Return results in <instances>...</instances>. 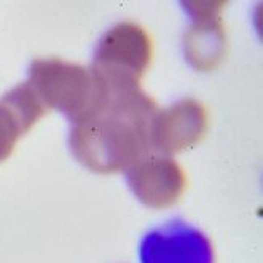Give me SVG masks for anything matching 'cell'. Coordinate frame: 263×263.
<instances>
[{
    "label": "cell",
    "instance_id": "obj_7",
    "mask_svg": "<svg viewBox=\"0 0 263 263\" xmlns=\"http://www.w3.org/2000/svg\"><path fill=\"white\" fill-rule=\"evenodd\" d=\"M193 24L183 37V51L190 66L196 70L217 67L227 53V35L220 13L225 2H183Z\"/></svg>",
    "mask_w": 263,
    "mask_h": 263
},
{
    "label": "cell",
    "instance_id": "obj_3",
    "mask_svg": "<svg viewBox=\"0 0 263 263\" xmlns=\"http://www.w3.org/2000/svg\"><path fill=\"white\" fill-rule=\"evenodd\" d=\"M153 56L148 32L136 23H120L109 29L98 43L95 69L110 92L141 89V82Z\"/></svg>",
    "mask_w": 263,
    "mask_h": 263
},
{
    "label": "cell",
    "instance_id": "obj_8",
    "mask_svg": "<svg viewBox=\"0 0 263 263\" xmlns=\"http://www.w3.org/2000/svg\"><path fill=\"white\" fill-rule=\"evenodd\" d=\"M45 112V105L27 82L0 98V161L10 157L20 137L32 128Z\"/></svg>",
    "mask_w": 263,
    "mask_h": 263
},
{
    "label": "cell",
    "instance_id": "obj_6",
    "mask_svg": "<svg viewBox=\"0 0 263 263\" xmlns=\"http://www.w3.org/2000/svg\"><path fill=\"white\" fill-rule=\"evenodd\" d=\"M128 183L142 204L155 209L174 206L185 192L183 169L161 153L148 152L128 169Z\"/></svg>",
    "mask_w": 263,
    "mask_h": 263
},
{
    "label": "cell",
    "instance_id": "obj_2",
    "mask_svg": "<svg viewBox=\"0 0 263 263\" xmlns=\"http://www.w3.org/2000/svg\"><path fill=\"white\" fill-rule=\"evenodd\" d=\"M27 85L45 109L63 112L72 125L102 109L110 98V89L95 69L58 58L35 59Z\"/></svg>",
    "mask_w": 263,
    "mask_h": 263
},
{
    "label": "cell",
    "instance_id": "obj_5",
    "mask_svg": "<svg viewBox=\"0 0 263 263\" xmlns=\"http://www.w3.org/2000/svg\"><path fill=\"white\" fill-rule=\"evenodd\" d=\"M206 107L185 99L163 110H157L150 121V147L161 155H174L195 147L208 133Z\"/></svg>",
    "mask_w": 263,
    "mask_h": 263
},
{
    "label": "cell",
    "instance_id": "obj_1",
    "mask_svg": "<svg viewBox=\"0 0 263 263\" xmlns=\"http://www.w3.org/2000/svg\"><path fill=\"white\" fill-rule=\"evenodd\" d=\"M157 104L141 89L110 92L102 109L73 123L69 145L73 157L89 171H125L150 147V121Z\"/></svg>",
    "mask_w": 263,
    "mask_h": 263
},
{
    "label": "cell",
    "instance_id": "obj_4",
    "mask_svg": "<svg viewBox=\"0 0 263 263\" xmlns=\"http://www.w3.org/2000/svg\"><path fill=\"white\" fill-rule=\"evenodd\" d=\"M141 263H214L209 238L183 220H173L144 236L139 247Z\"/></svg>",
    "mask_w": 263,
    "mask_h": 263
}]
</instances>
